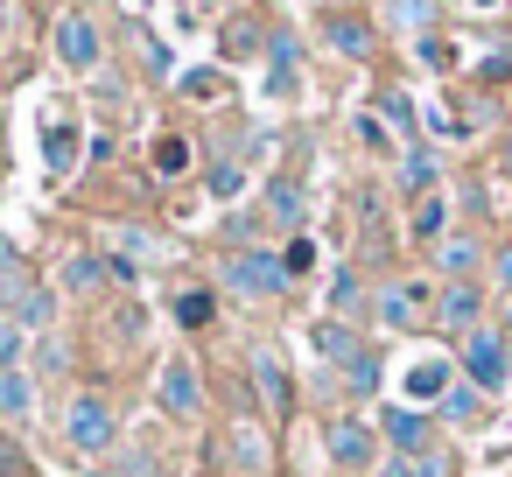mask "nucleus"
I'll return each mask as SVG.
<instances>
[{"mask_svg": "<svg viewBox=\"0 0 512 477\" xmlns=\"http://www.w3.org/2000/svg\"><path fill=\"white\" fill-rule=\"evenodd\" d=\"M428 176H435V162H428V155H414V162H407V176H400V183H407V190H414V197H428Z\"/></svg>", "mask_w": 512, "mask_h": 477, "instance_id": "nucleus-25", "label": "nucleus"}, {"mask_svg": "<svg viewBox=\"0 0 512 477\" xmlns=\"http://www.w3.org/2000/svg\"><path fill=\"white\" fill-rule=\"evenodd\" d=\"M155 169H162V176H183V169H190V148H183L176 134H169V141H155Z\"/></svg>", "mask_w": 512, "mask_h": 477, "instance_id": "nucleus-18", "label": "nucleus"}, {"mask_svg": "<svg viewBox=\"0 0 512 477\" xmlns=\"http://www.w3.org/2000/svg\"><path fill=\"white\" fill-rule=\"evenodd\" d=\"M498 176H505V183H512V141H505V155H498Z\"/></svg>", "mask_w": 512, "mask_h": 477, "instance_id": "nucleus-31", "label": "nucleus"}, {"mask_svg": "<svg viewBox=\"0 0 512 477\" xmlns=\"http://www.w3.org/2000/svg\"><path fill=\"white\" fill-rule=\"evenodd\" d=\"M442 218H449V211H442V197H421V204H414V239H435V232H442Z\"/></svg>", "mask_w": 512, "mask_h": 477, "instance_id": "nucleus-20", "label": "nucleus"}, {"mask_svg": "<svg viewBox=\"0 0 512 477\" xmlns=\"http://www.w3.org/2000/svg\"><path fill=\"white\" fill-rule=\"evenodd\" d=\"M323 36H330V50H344V57H365V50H372V29H365L358 15H330Z\"/></svg>", "mask_w": 512, "mask_h": 477, "instance_id": "nucleus-11", "label": "nucleus"}, {"mask_svg": "<svg viewBox=\"0 0 512 477\" xmlns=\"http://www.w3.org/2000/svg\"><path fill=\"white\" fill-rule=\"evenodd\" d=\"M43 155H50V169H57V176H71V169H78V127H71V120H50Z\"/></svg>", "mask_w": 512, "mask_h": 477, "instance_id": "nucleus-12", "label": "nucleus"}, {"mask_svg": "<svg viewBox=\"0 0 512 477\" xmlns=\"http://www.w3.org/2000/svg\"><path fill=\"white\" fill-rule=\"evenodd\" d=\"M155 393H162V414H176V421H190V414L204 407V379H197V365H190V358H169Z\"/></svg>", "mask_w": 512, "mask_h": 477, "instance_id": "nucleus-4", "label": "nucleus"}, {"mask_svg": "<svg viewBox=\"0 0 512 477\" xmlns=\"http://www.w3.org/2000/svg\"><path fill=\"white\" fill-rule=\"evenodd\" d=\"M218 449H232V463H239V470H246V477H260V470H267V456H274V449H267V435H260V428H253V421H232V428H225V442H218Z\"/></svg>", "mask_w": 512, "mask_h": 477, "instance_id": "nucleus-8", "label": "nucleus"}, {"mask_svg": "<svg viewBox=\"0 0 512 477\" xmlns=\"http://www.w3.org/2000/svg\"><path fill=\"white\" fill-rule=\"evenodd\" d=\"M267 211L295 225V218H302V190H295V183H274V190H267Z\"/></svg>", "mask_w": 512, "mask_h": 477, "instance_id": "nucleus-19", "label": "nucleus"}, {"mask_svg": "<svg viewBox=\"0 0 512 477\" xmlns=\"http://www.w3.org/2000/svg\"><path fill=\"white\" fill-rule=\"evenodd\" d=\"M393 15L414 22V29H428V22H435V0H393Z\"/></svg>", "mask_w": 512, "mask_h": 477, "instance_id": "nucleus-24", "label": "nucleus"}, {"mask_svg": "<svg viewBox=\"0 0 512 477\" xmlns=\"http://www.w3.org/2000/svg\"><path fill=\"white\" fill-rule=\"evenodd\" d=\"M0 477H36V470H29V456H22L15 442H0Z\"/></svg>", "mask_w": 512, "mask_h": 477, "instance_id": "nucleus-26", "label": "nucleus"}, {"mask_svg": "<svg viewBox=\"0 0 512 477\" xmlns=\"http://www.w3.org/2000/svg\"><path fill=\"white\" fill-rule=\"evenodd\" d=\"M22 358V323H0V372H15Z\"/></svg>", "mask_w": 512, "mask_h": 477, "instance_id": "nucleus-23", "label": "nucleus"}, {"mask_svg": "<svg viewBox=\"0 0 512 477\" xmlns=\"http://www.w3.org/2000/svg\"><path fill=\"white\" fill-rule=\"evenodd\" d=\"M253 386H260V407L267 414H288V372L267 344H253Z\"/></svg>", "mask_w": 512, "mask_h": 477, "instance_id": "nucleus-7", "label": "nucleus"}, {"mask_svg": "<svg viewBox=\"0 0 512 477\" xmlns=\"http://www.w3.org/2000/svg\"><path fill=\"white\" fill-rule=\"evenodd\" d=\"M358 302H365V288H358V274H351V267H337V274H330V309H337V316H351Z\"/></svg>", "mask_w": 512, "mask_h": 477, "instance_id": "nucleus-16", "label": "nucleus"}, {"mask_svg": "<svg viewBox=\"0 0 512 477\" xmlns=\"http://www.w3.org/2000/svg\"><path fill=\"white\" fill-rule=\"evenodd\" d=\"M442 386H449V372H442V365H414V372H407V393H414V400H435Z\"/></svg>", "mask_w": 512, "mask_h": 477, "instance_id": "nucleus-17", "label": "nucleus"}, {"mask_svg": "<svg viewBox=\"0 0 512 477\" xmlns=\"http://www.w3.org/2000/svg\"><path fill=\"white\" fill-rule=\"evenodd\" d=\"M442 267H449V274H470V267H477V246H470V239H442Z\"/></svg>", "mask_w": 512, "mask_h": 477, "instance_id": "nucleus-21", "label": "nucleus"}, {"mask_svg": "<svg viewBox=\"0 0 512 477\" xmlns=\"http://www.w3.org/2000/svg\"><path fill=\"white\" fill-rule=\"evenodd\" d=\"M463 365H470L477 393H498V386L512 379V351H505L491 330H470V344H463Z\"/></svg>", "mask_w": 512, "mask_h": 477, "instance_id": "nucleus-3", "label": "nucleus"}, {"mask_svg": "<svg viewBox=\"0 0 512 477\" xmlns=\"http://www.w3.org/2000/svg\"><path fill=\"white\" fill-rule=\"evenodd\" d=\"M498 281H505V288H512V253H505V260H498Z\"/></svg>", "mask_w": 512, "mask_h": 477, "instance_id": "nucleus-32", "label": "nucleus"}, {"mask_svg": "<svg viewBox=\"0 0 512 477\" xmlns=\"http://www.w3.org/2000/svg\"><path fill=\"white\" fill-rule=\"evenodd\" d=\"M211 190L232 197V190H239V162H218V169H211Z\"/></svg>", "mask_w": 512, "mask_h": 477, "instance_id": "nucleus-29", "label": "nucleus"}, {"mask_svg": "<svg viewBox=\"0 0 512 477\" xmlns=\"http://www.w3.org/2000/svg\"><path fill=\"white\" fill-rule=\"evenodd\" d=\"M57 57H64L71 71H92V64H99V29H92L85 15H64V22H57Z\"/></svg>", "mask_w": 512, "mask_h": 477, "instance_id": "nucleus-6", "label": "nucleus"}, {"mask_svg": "<svg viewBox=\"0 0 512 477\" xmlns=\"http://www.w3.org/2000/svg\"><path fill=\"white\" fill-rule=\"evenodd\" d=\"M386 435H393V449H407V456L428 449V421H421L414 407H386Z\"/></svg>", "mask_w": 512, "mask_h": 477, "instance_id": "nucleus-9", "label": "nucleus"}, {"mask_svg": "<svg viewBox=\"0 0 512 477\" xmlns=\"http://www.w3.org/2000/svg\"><path fill=\"white\" fill-rule=\"evenodd\" d=\"M379 113H386L393 127H414V120H407V99H400V92H386V99H379Z\"/></svg>", "mask_w": 512, "mask_h": 477, "instance_id": "nucleus-30", "label": "nucleus"}, {"mask_svg": "<svg viewBox=\"0 0 512 477\" xmlns=\"http://www.w3.org/2000/svg\"><path fill=\"white\" fill-rule=\"evenodd\" d=\"M330 456H337V463H372V428L330 421Z\"/></svg>", "mask_w": 512, "mask_h": 477, "instance_id": "nucleus-10", "label": "nucleus"}, {"mask_svg": "<svg viewBox=\"0 0 512 477\" xmlns=\"http://www.w3.org/2000/svg\"><path fill=\"white\" fill-rule=\"evenodd\" d=\"M477 309H484V295H477L470 281H449V295H442V323H449V330H470Z\"/></svg>", "mask_w": 512, "mask_h": 477, "instance_id": "nucleus-13", "label": "nucleus"}, {"mask_svg": "<svg viewBox=\"0 0 512 477\" xmlns=\"http://www.w3.org/2000/svg\"><path fill=\"white\" fill-rule=\"evenodd\" d=\"M176 316H183V323H211V295H183Z\"/></svg>", "mask_w": 512, "mask_h": 477, "instance_id": "nucleus-28", "label": "nucleus"}, {"mask_svg": "<svg viewBox=\"0 0 512 477\" xmlns=\"http://www.w3.org/2000/svg\"><path fill=\"white\" fill-rule=\"evenodd\" d=\"M316 351H323L330 365H351V358H365V344H358L344 323H323V330H316Z\"/></svg>", "mask_w": 512, "mask_h": 477, "instance_id": "nucleus-14", "label": "nucleus"}, {"mask_svg": "<svg viewBox=\"0 0 512 477\" xmlns=\"http://www.w3.org/2000/svg\"><path fill=\"white\" fill-rule=\"evenodd\" d=\"M442 414H449V421H470V414H477V386H449Z\"/></svg>", "mask_w": 512, "mask_h": 477, "instance_id": "nucleus-22", "label": "nucleus"}, {"mask_svg": "<svg viewBox=\"0 0 512 477\" xmlns=\"http://www.w3.org/2000/svg\"><path fill=\"white\" fill-rule=\"evenodd\" d=\"M36 400H29V379L22 372H0V414H8V421H22Z\"/></svg>", "mask_w": 512, "mask_h": 477, "instance_id": "nucleus-15", "label": "nucleus"}, {"mask_svg": "<svg viewBox=\"0 0 512 477\" xmlns=\"http://www.w3.org/2000/svg\"><path fill=\"white\" fill-rule=\"evenodd\" d=\"M281 281H288V260L281 253H253L246 246V253L225 260V288H239V295H274Z\"/></svg>", "mask_w": 512, "mask_h": 477, "instance_id": "nucleus-1", "label": "nucleus"}, {"mask_svg": "<svg viewBox=\"0 0 512 477\" xmlns=\"http://www.w3.org/2000/svg\"><path fill=\"white\" fill-rule=\"evenodd\" d=\"M379 323H393V330L428 323V281H393V288L379 295Z\"/></svg>", "mask_w": 512, "mask_h": 477, "instance_id": "nucleus-5", "label": "nucleus"}, {"mask_svg": "<svg viewBox=\"0 0 512 477\" xmlns=\"http://www.w3.org/2000/svg\"><path fill=\"white\" fill-rule=\"evenodd\" d=\"M64 428H71L78 449H113V428H120V421H113V400H106V393H78Z\"/></svg>", "mask_w": 512, "mask_h": 477, "instance_id": "nucleus-2", "label": "nucleus"}, {"mask_svg": "<svg viewBox=\"0 0 512 477\" xmlns=\"http://www.w3.org/2000/svg\"><path fill=\"white\" fill-rule=\"evenodd\" d=\"M204 8H218V0H204Z\"/></svg>", "mask_w": 512, "mask_h": 477, "instance_id": "nucleus-33", "label": "nucleus"}, {"mask_svg": "<svg viewBox=\"0 0 512 477\" xmlns=\"http://www.w3.org/2000/svg\"><path fill=\"white\" fill-rule=\"evenodd\" d=\"M421 57H428V64H435V71H449V64H456V50H449V43H442V36H421Z\"/></svg>", "mask_w": 512, "mask_h": 477, "instance_id": "nucleus-27", "label": "nucleus"}]
</instances>
